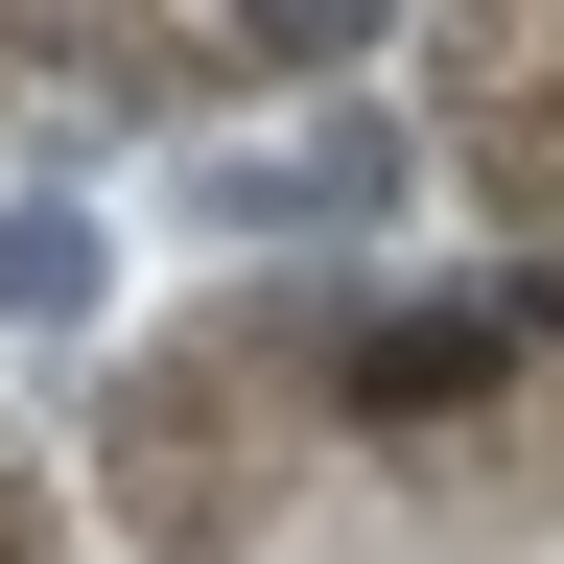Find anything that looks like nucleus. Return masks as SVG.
Wrapping results in <instances>:
<instances>
[{"instance_id":"1","label":"nucleus","mask_w":564,"mask_h":564,"mask_svg":"<svg viewBox=\"0 0 564 564\" xmlns=\"http://www.w3.org/2000/svg\"><path fill=\"white\" fill-rule=\"evenodd\" d=\"M0 564H47V518H24V494H0Z\"/></svg>"}]
</instances>
